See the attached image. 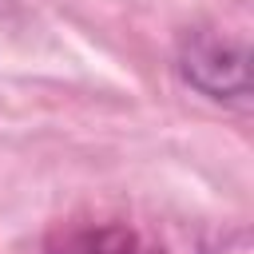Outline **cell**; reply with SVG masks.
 <instances>
[{"mask_svg":"<svg viewBox=\"0 0 254 254\" xmlns=\"http://www.w3.org/2000/svg\"><path fill=\"white\" fill-rule=\"evenodd\" d=\"M52 254H163V250L123 222H95L64 230Z\"/></svg>","mask_w":254,"mask_h":254,"instance_id":"obj_2","label":"cell"},{"mask_svg":"<svg viewBox=\"0 0 254 254\" xmlns=\"http://www.w3.org/2000/svg\"><path fill=\"white\" fill-rule=\"evenodd\" d=\"M179 71L206 99L234 103V107L250 103V56H246V44L226 32L198 28L190 36H183Z\"/></svg>","mask_w":254,"mask_h":254,"instance_id":"obj_1","label":"cell"}]
</instances>
